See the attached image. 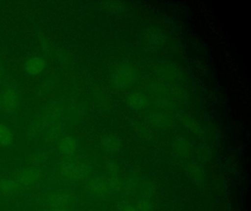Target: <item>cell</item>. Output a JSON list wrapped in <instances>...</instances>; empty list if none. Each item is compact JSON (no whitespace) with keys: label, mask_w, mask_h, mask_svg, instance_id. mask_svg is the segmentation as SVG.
<instances>
[{"label":"cell","mask_w":251,"mask_h":211,"mask_svg":"<svg viewBox=\"0 0 251 211\" xmlns=\"http://www.w3.org/2000/svg\"><path fill=\"white\" fill-rule=\"evenodd\" d=\"M2 105V103H1V99H0V106Z\"/></svg>","instance_id":"obj_8"},{"label":"cell","mask_w":251,"mask_h":211,"mask_svg":"<svg viewBox=\"0 0 251 211\" xmlns=\"http://www.w3.org/2000/svg\"><path fill=\"white\" fill-rule=\"evenodd\" d=\"M46 62L42 57H33L25 63V70L30 76H38L45 71Z\"/></svg>","instance_id":"obj_1"},{"label":"cell","mask_w":251,"mask_h":211,"mask_svg":"<svg viewBox=\"0 0 251 211\" xmlns=\"http://www.w3.org/2000/svg\"><path fill=\"white\" fill-rule=\"evenodd\" d=\"M20 95L17 91L14 89H9L5 91L2 100H1L2 106L6 110H14L20 104Z\"/></svg>","instance_id":"obj_2"},{"label":"cell","mask_w":251,"mask_h":211,"mask_svg":"<svg viewBox=\"0 0 251 211\" xmlns=\"http://www.w3.org/2000/svg\"><path fill=\"white\" fill-rule=\"evenodd\" d=\"M18 189V183L12 180H5L0 182V190L4 193H13Z\"/></svg>","instance_id":"obj_6"},{"label":"cell","mask_w":251,"mask_h":211,"mask_svg":"<svg viewBox=\"0 0 251 211\" xmlns=\"http://www.w3.org/2000/svg\"><path fill=\"white\" fill-rule=\"evenodd\" d=\"M61 171L66 177H73L77 174V168L74 164L67 161L61 165Z\"/></svg>","instance_id":"obj_7"},{"label":"cell","mask_w":251,"mask_h":211,"mask_svg":"<svg viewBox=\"0 0 251 211\" xmlns=\"http://www.w3.org/2000/svg\"><path fill=\"white\" fill-rule=\"evenodd\" d=\"M37 173L33 170H27L20 175V183L23 186H30L38 180Z\"/></svg>","instance_id":"obj_5"},{"label":"cell","mask_w":251,"mask_h":211,"mask_svg":"<svg viewBox=\"0 0 251 211\" xmlns=\"http://www.w3.org/2000/svg\"><path fill=\"white\" fill-rule=\"evenodd\" d=\"M0 74H1V72H0Z\"/></svg>","instance_id":"obj_9"},{"label":"cell","mask_w":251,"mask_h":211,"mask_svg":"<svg viewBox=\"0 0 251 211\" xmlns=\"http://www.w3.org/2000/svg\"><path fill=\"white\" fill-rule=\"evenodd\" d=\"M58 149L63 155H73L77 149V142L74 138L71 137V136H67V137L63 138L61 142H59Z\"/></svg>","instance_id":"obj_3"},{"label":"cell","mask_w":251,"mask_h":211,"mask_svg":"<svg viewBox=\"0 0 251 211\" xmlns=\"http://www.w3.org/2000/svg\"><path fill=\"white\" fill-rule=\"evenodd\" d=\"M14 137L11 129L5 125L0 123V146L8 148L14 143Z\"/></svg>","instance_id":"obj_4"}]
</instances>
